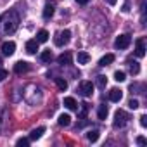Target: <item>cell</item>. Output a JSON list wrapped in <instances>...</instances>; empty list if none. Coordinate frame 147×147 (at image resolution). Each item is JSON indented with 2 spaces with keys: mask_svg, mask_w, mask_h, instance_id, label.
Segmentation results:
<instances>
[{
  "mask_svg": "<svg viewBox=\"0 0 147 147\" xmlns=\"http://www.w3.org/2000/svg\"><path fill=\"white\" fill-rule=\"evenodd\" d=\"M2 24H4V33L7 35H12L18 28H19V16L16 11H9L4 19H2Z\"/></svg>",
  "mask_w": 147,
  "mask_h": 147,
  "instance_id": "obj_1",
  "label": "cell"
},
{
  "mask_svg": "<svg viewBox=\"0 0 147 147\" xmlns=\"http://www.w3.org/2000/svg\"><path fill=\"white\" fill-rule=\"evenodd\" d=\"M128 114H126V111H123V109H118L116 113H114V121H113V126L114 128H123L126 123H128Z\"/></svg>",
  "mask_w": 147,
  "mask_h": 147,
  "instance_id": "obj_2",
  "label": "cell"
},
{
  "mask_svg": "<svg viewBox=\"0 0 147 147\" xmlns=\"http://www.w3.org/2000/svg\"><path fill=\"white\" fill-rule=\"evenodd\" d=\"M69 40H71V31H69V30H64V31H59V33L55 35L54 43H55L57 47H64L66 43H69Z\"/></svg>",
  "mask_w": 147,
  "mask_h": 147,
  "instance_id": "obj_3",
  "label": "cell"
},
{
  "mask_svg": "<svg viewBox=\"0 0 147 147\" xmlns=\"http://www.w3.org/2000/svg\"><path fill=\"white\" fill-rule=\"evenodd\" d=\"M130 43H131V36L130 35H119L118 38H116V42H114V45H116V49H119V50H125V49H128L130 47Z\"/></svg>",
  "mask_w": 147,
  "mask_h": 147,
  "instance_id": "obj_4",
  "label": "cell"
},
{
  "mask_svg": "<svg viewBox=\"0 0 147 147\" xmlns=\"http://www.w3.org/2000/svg\"><path fill=\"white\" fill-rule=\"evenodd\" d=\"M80 92H82L85 97H92V94H94V85H92V82H82Z\"/></svg>",
  "mask_w": 147,
  "mask_h": 147,
  "instance_id": "obj_5",
  "label": "cell"
},
{
  "mask_svg": "<svg viewBox=\"0 0 147 147\" xmlns=\"http://www.w3.org/2000/svg\"><path fill=\"white\" fill-rule=\"evenodd\" d=\"M2 52H4V55H12V54L16 52V43H14L12 40L4 42V43H2Z\"/></svg>",
  "mask_w": 147,
  "mask_h": 147,
  "instance_id": "obj_6",
  "label": "cell"
},
{
  "mask_svg": "<svg viewBox=\"0 0 147 147\" xmlns=\"http://www.w3.org/2000/svg\"><path fill=\"white\" fill-rule=\"evenodd\" d=\"M30 71V64L26 61H19L14 64V73H18V75H23V73H28Z\"/></svg>",
  "mask_w": 147,
  "mask_h": 147,
  "instance_id": "obj_7",
  "label": "cell"
},
{
  "mask_svg": "<svg viewBox=\"0 0 147 147\" xmlns=\"http://www.w3.org/2000/svg\"><path fill=\"white\" fill-rule=\"evenodd\" d=\"M135 55L137 57H144L145 55V43H144V38H138L135 42Z\"/></svg>",
  "mask_w": 147,
  "mask_h": 147,
  "instance_id": "obj_8",
  "label": "cell"
},
{
  "mask_svg": "<svg viewBox=\"0 0 147 147\" xmlns=\"http://www.w3.org/2000/svg\"><path fill=\"white\" fill-rule=\"evenodd\" d=\"M123 99V92L119 88H111L109 90V100L111 102H119Z\"/></svg>",
  "mask_w": 147,
  "mask_h": 147,
  "instance_id": "obj_9",
  "label": "cell"
},
{
  "mask_svg": "<svg viewBox=\"0 0 147 147\" xmlns=\"http://www.w3.org/2000/svg\"><path fill=\"white\" fill-rule=\"evenodd\" d=\"M71 59H73V55H71L69 52H64V54H61V55L57 57V62L62 64V66H67V64H71Z\"/></svg>",
  "mask_w": 147,
  "mask_h": 147,
  "instance_id": "obj_10",
  "label": "cell"
},
{
  "mask_svg": "<svg viewBox=\"0 0 147 147\" xmlns=\"http://www.w3.org/2000/svg\"><path fill=\"white\" fill-rule=\"evenodd\" d=\"M64 106H66L69 111H76V109H78V104H76V100L73 99V97H64Z\"/></svg>",
  "mask_w": 147,
  "mask_h": 147,
  "instance_id": "obj_11",
  "label": "cell"
},
{
  "mask_svg": "<svg viewBox=\"0 0 147 147\" xmlns=\"http://www.w3.org/2000/svg\"><path fill=\"white\" fill-rule=\"evenodd\" d=\"M38 50V42L36 40H28L26 42V52L28 54H36Z\"/></svg>",
  "mask_w": 147,
  "mask_h": 147,
  "instance_id": "obj_12",
  "label": "cell"
},
{
  "mask_svg": "<svg viewBox=\"0 0 147 147\" xmlns=\"http://www.w3.org/2000/svg\"><path fill=\"white\" fill-rule=\"evenodd\" d=\"M43 133H45V128H43V126H38V128H35V130L30 133V140H38V138H42Z\"/></svg>",
  "mask_w": 147,
  "mask_h": 147,
  "instance_id": "obj_13",
  "label": "cell"
},
{
  "mask_svg": "<svg viewBox=\"0 0 147 147\" xmlns=\"http://www.w3.org/2000/svg\"><path fill=\"white\" fill-rule=\"evenodd\" d=\"M111 62H114V55L113 54H106L100 61H99V66H102V67H106V66H109Z\"/></svg>",
  "mask_w": 147,
  "mask_h": 147,
  "instance_id": "obj_14",
  "label": "cell"
},
{
  "mask_svg": "<svg viewBox=\"0 0 147 147\" xmlns=\"http://www.w3.org/2000/svg\"><path fill=\"white\" fill-rule=\"evenodd\" d=\"M57 123H59V126H69L71 125V116L69 114H61Z\"/></svg>",
  "mask_w": 147,
  "mask_h": 147,
  "instance_id": "obj_15",
  "label": "cell"
},
{
  "mask_svg": "<svg viewBox=\"0 0 147 147\" xmlns=\"http://www.w3.org/2000/svg\"><path fill=\"white\" fill-rule=\"evenodd\" d=\"M47 40H49V31L47 30H40L38 35H36V42L38 43H45Z\"/></svg>",
  "mask_w": 147,
  "mask_h": 147,
  "instance_id": "obj_16",
  "label": "cell"
},
{
  "mask_svg": "<svg viewBox=\"0 0 147 147\" xmlns=\"http://www.w3.org/2000/svg\"><path fill=\"white\" fill-rule=\"evenodd\" d=\"M76 59H78V64H88L90 62V55L87 52H78Z\"/></svg>",
  "mask_w": 147,
  "mask_h": 147,
  "instance_id": "obj_17",
  "label": "cell"
},
{
  "mask_svg": "<svg viewBox=\"0 0 147 147\" xmlns=\"http://www.w3.org/2000/svg\"><path fill=\"white\" fill-rule=\"evenodd\" d=\"M107 114H109V109H107V106H106V104L99 106V111H97V116H99V119H106V118H107Z\"/></svg>",
  "mask_w": 147,
  "mask_h": 147,
  "instance_id": "obj_18",
  "label": "cell"
},
{
  "mask_svg": "<svg viewBox=\"0 0 147 147\" xmlns=\"http://www.w3.org/2000/svg\"><path fill=\"white\" fill-rule=\"evenodd\" d=\"M52 16H54V5L47 4V5L43 7V18H45V19H50Z\"/></svg>",
  "mask_w": 147,
  "mask_h": 147,
  "instance_id": "obj_19",
  "label": "cell"
},
{
  "mask_svg": "<svg viewBox=\"0 0 147 147\" xmlns=\"http://www.w3.org/2000/svg\"><path fill=\"white\" fill-rule=\"evenodd\" d=\"M54 82H55V85H57V88H59L61 92H64V90L67 88V82H66L64 78H54Z\"/></svg>",
  "mask_w": 147,
  "mask_h": 147,
  "instance_id": "obj_20",
  "label": "cell"
},
{
  "mask_svg": "<svg viewBox=\"0 0 147 147\" xmlns=\"http://www.w3.org/2000/svg\"><path fill=\"white\" fill-rule=\"evenodd\" d=\"M87 138H88L90 142H97V140H99V131H97V130H90V131L87 133Z\"/></svg>",
  "mask_w": 147,
  "mask_h": 147,
  "instance_id": "obj_21",
  "label": "cell"
},
{
  "mask_svg": "<svg viewBox=\"0 0 147 147\" xmlns=\"http://www.w3.org/2000/svg\"><path fill=\"white\" fill-rule=\"evenodd\" d=\"M40 57H42L43 62H50V61H52V52H50V50H43Z\"/></svg>",
  "mask_w": 147,
  "mask_h": 147,
  "instance_id": "obj_22",
  "label": "cell"
},
{
  "mask_svg": "<svg viewBox=\"0 0 147 147\" xmlns=\"http://www.w3.org/2000/svg\"><path fill=\"white\" fill-rule=\"evenodd\" d=\"M106 85H107V78L106 76H97V87L99 88H106Z\"/></svg>",
  "mask_w": 147,
  "mask_h": 147,
  "instance_id": "obj_23",
  "label": "cell"
},
{
  "mask_svg": "<svg viewBox=\"0 0 147 147\" xmlns=\"http://www.w3.org/2000/svg\"><path fill=\"white\" fill-rule=\"evenodd\" d=\"M114 80H116V82H125V80H126L125 71H116V73H114Z\"/></svg>",
  "mask_w": 147,
  "mask_h": 147,
  "instance_id": "obj_24",
  "label": "cell"
},
{
  "mask_svg": "<svg viewBox=\"0 0 147 147\" xmlns=\"http://www.w3.org/2000/svg\"><path fill=\"white\" fill-rule=\"evenodd\" d=\"M130 73H131V75H138V73H140L138 62H131V64H130Z\"/></svg>",
  "mask_w": 147,
  "mask_h": 147,
  "instance_id": "obj_25",
  "label": "cell"
},
{
  "mask_svg": "<svg viewBox=\"0 0 147 147\" xmlns=\"http://www.w3.org/2000/svg\"><path fill=\"white\" fill-rule=\"evenodd\" d=\"M16 144H18L19 147H26V145H30V138H24V137H23V138H18Z\"/></svg>",
  "mask_w": 147,
  "mask_h": 147,
  "instance_id": "obj_26",
  "label": "cell"
},
{
  "mask_svg": "<svg viewBox=\"0 0 147 147\" xmlns=\"http://www.w3.org/2000/svg\"><path fill=\"white\" fill-rule=\"evenodd\" d=\"M128 107H130V109H137V107H138V100H137V99H130Z\"/></svg>",
  "mask_w": 147,
  "mask_h": 147,
  "instance_id": "obj_27",
  "label": "cell"
},
{
  "mask_svg": "<svg viewBox=\"0 0 147 147\" xmlns=\"http://www.w3.org/2000/svg\"><path fill=\"white\" fill-rule=\"evenodd\" d=\"M7 76H9V73H7V71H5L4 67H0V82H4V80H5Z\"/></svg>",
  "mask_w": 147,
  "mask_h": 147,
  "instance_id": "obj_28",
  "label": "cell"
},
{
  "mask_svg": "<svg viewBox=\"0 0 147 147\" xmlns=\"http://www.w3.org/2000/svg\"><path fill=\"white\" fill-rule=\"evenodd\" d=\"M138 119H140V125H142V126L145 128V126H147V116H145V114H142V116H140Z\"/></svg>",
  "mask_w": 147,
  "mask_h": 147,
  "instance_id": "obj_29",
  "label": "cell"
},
{
  "mask_svg": "<svg viewBox=\"0 0 147 147\" xmlns=\"http://www.w3.org/2000/svg\"><path fill=\"white\" fill-rule=\"evenodd\" d=\"M137 144L138 145H145V138L144 137H137Z\"/></svg>",
  "mask_w": 147,
  "mask_h": 147,
  "instance_id": "obj_30",
  "label": "cell"
},
{
  "mask_svg": "<svg viewBox=\"0 0 147 147\" xmlns=\"http://www.w3.org/2000/svg\"><path fill=\"white\" fill-rule=\"evenodd\" d=\"M121 11H123V12H130V4L126 2V4L123 5V9H121Z\"/></svg>",
  "mask_w": 147,
  "mask_h": 147,
  "instance_id": "obj_31",
  "label": "cell"
},
{
  "mask_svg": "<svg viewBox=\"0 0 147 147\" xmlns=\"http://www.w3.org/2000/svg\"><path fill=\"white\" fill-rule=\"evenodd\" d=\"M76 2H78L80 5H85V4H88V2H90V0H76Z\"/></svg>",
  "mask_w": 147,
  "mask_h": 147,
  "instance_id": "obj_32",
  "label": "cell"
},
{
  "mask_svg": "<svg viewBox=\"0 0 147 147\" xmlns=\"http://www.w3.org/2000/svg\"><path fill=\"white\" fill-rule=\"evenodd\" d=\"M106 2H107L109 5H116V4H118V0H106Z\"/></svg>",
  "mask_w": 147,
  "mask_h": 147,
  "instance_id": "obj_33",
  "label": "cell"
},
{
  "mask_svg": "<svg viewBox=\"0 0 147 147\" xmlns=\"http://www.w3.org/2000/svg\"><path fill=\"white\" fill-rule=\"evenodd\" d=\"M0 64H2V57H0Z\"/></svg>",
  "mask_w": 147,
  "mask_h": 147,
  "instance_id": "obj_34",
  "label": "cell"
}]
</instances>
